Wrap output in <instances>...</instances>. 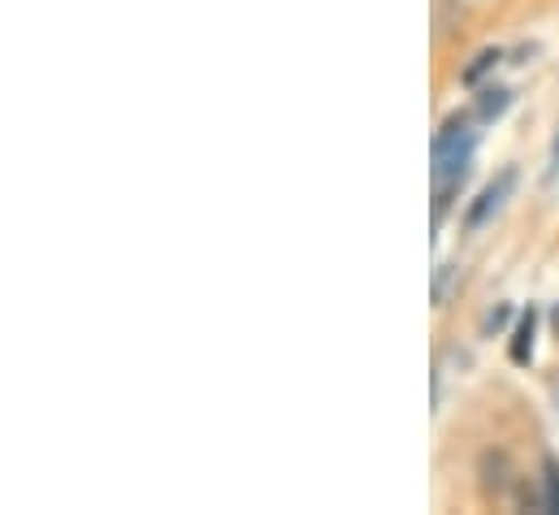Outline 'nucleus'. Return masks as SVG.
Masks as SVG:
<instances>
[{"instance_id": "nucleus-4", "label": "nucleus", "mask_w": 559, "mask_h": 515, "mask_svg": "<svg viewBox=\"0 0 559 515\" xmlns=\"http://www.w3.org/2000/svg\"><path fill=\"white\" fill-rule=\"evenodd\" d=\"M464 26V4L460 0H433V39H451Z\"/></svg>"}, {"instance_id": "nucleus-3", "label": "nucleus", "mask_w": 559, "mask_h": 515, "mask_svg": "<svg viewBox=\"0 0 559 515\" xmlns=\"http://www.w3.org/2000/svg\"><path fill=\"white\" fill-rule=\"evenodd\" d=\"M534 338H538V312L530 308V312L516 316V330H512V338H508V360L525 369V364L534 360Z\"/></svg>"}, {"instance_id": "nucleus-10", "label": "nucleus", "mask_w": 559, "mask_h": 515, "mask_svg": "<svg viewBox=\"0 0 559 515\" xmlns=\"http://www.w3.org/2000/svg\"><path fill=\"white\" fill-rule=\"evenodd\" d=\"M551 160H556V169H559V139H556V147H551Z\"/></svg>"}, {"instance_id": "nucleus-7", "label": "nucleus", "mask_w": 559, "mask_h": 515, "mask_svg": "<svg viewBox=\"0 0 559 515\" xmlns=\"http://www.w3.org/2000/svg\"><path fill=\"white\" fill-rule=\"evenodd\" d=\"M538 481H543V494H547V512L559 515V459L556 455L543 459V477H538Z\"/></svg>"}, {"instance_id": "nucleus-6", "label": "nucleus", "mask_w": 559, "mask_h": 515, "mask_svg": "<svg viewBox=\"0 0 559 515\" xmlns=\"http://www.w3.org/2000/svg\"><path fill=\"white\" fill-rule=\"evenodd\" d=\"M499 61H503V48H481V52L460 70V83H464V87H481V79L495 74Z\"/></svg>"}, {"instance_id": "nucleus-1", "label": "nucleus", "mask_w": 559, "mask_h": 515, "mask_svg": "<svg viewBox=\"0 0 559 515\" xmlns=\"http://www.w3.org/2000/svg\"><path fill=\"white\" fill-rule=\"evenodd\" d=\"M516 481H521V472L512 468V455L508 451H495V446L481 451V459H477V490H481L486 503H503L508 507Z\"/></svg>"}, {"instance_id": "nucleus-2", "label": "nucleus", "mask_w": 559, "mask_h": 515, "mask_svg": "<svg viewBox=\"0 0 559 515\" xmlns=\"http://www.w3.org/2000/svg\"><path fill=\"white\" fill-rule=\"evenodd\" d=\"M512 187H516V169H503L495 182H486V187L477 191V200L468 204V213H464V230H468V235H477V230H481V226L503 208V200L512 195Z\"/></svg>"}, {"instance_id": "nucleus-8", "label": "nucleus", "mask_w": 559, "mask_h": 515, "mask_svg": "<svg viewBox=\"0 0 559 515\" xmlns=\"http://www.w3.org/2000/svg\"><path fill=\"white\" fill-rule=\"evenodd\" d=\"M455 277H460L455 264H438V273H433V308H447V299L455 290Z\"/></svg>"}, {"instance_id": "nucleus-9", "label": "nucleus", "mask_w": 559, "mask_h": 515, "mask_svg": "<svg viewBox=\"0 0 559 515\" xmlns=\"http://www.w3.org/2000/svg\"><path fill=\"white\" fill-rule=\"evenodd\" d=\"M508 321H512V308H508V303H495V308L481 316V334H495V330H503Z\"/></svg>"}, {"instance_id": "nucleus-5", "label": "nucleus", "mask_w": 559, "mask_h": 515, "mask_svg": "<svg viewBox=\"0 0 559 515\" xmlns=\"http://www.w3.org/2000/svg\"><path fill=\"white\" fill-rule=\"evenodd\" d=\"M508 105H512V92L508 87H481V96L473 105V118L477 122H495V118L508 113Z\"/></svg>"}]
</instances>
